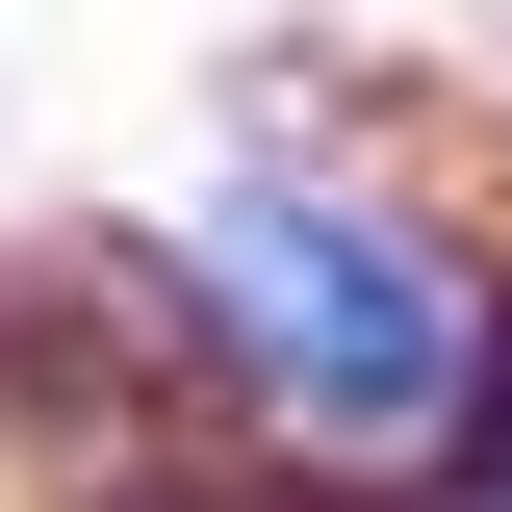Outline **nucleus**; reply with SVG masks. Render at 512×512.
I'll return each instance as SVG.
<instances>
[{
  "mask_svg": "<svg viewBox=\"0 0 512 512\" xmlns=\"http://www.w3.org/2000/svg\"><path fill=\"white\" fill-rule=\"evenodd\" d=\"M487 512H512V384H487Z\"/></svg>",
  "mask_w": 512,
  "mask_h": 512,
  "instance_id": "2",
  "label": "nucleus"
},
{
  "mask_svg": "<svg viewBox=\"0 0 512 512\" xmlns=\"http://www.w3.org/2000/svg\"><path fill=\"white\" fill-rule=\"evenodd\" d=\"M205 282H231V333L308 384V410H359V436L461 384V308H436V256H410V231H359V205H308V180H256L231 231H205Z\"/></svg>",
  "mask_w": 512,
  "mask_h": 512,
  "instance_id": "1",
  "label": "nucleus"
}]
</instances>
